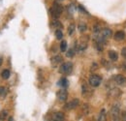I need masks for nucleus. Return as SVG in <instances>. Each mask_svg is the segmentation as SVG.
<instances>
[{
  "label": "nucleus",
  "mask_w": 126,
  "mask_h": 121,
  "mask_svg": "<svg viewBox=\"0 0 126 121\" xmlns=\"http://www.w3.org/2000/svg\"><path fill=\"white\" fill-rule=\"evenodd\" d=\"M125 39V33L124 31L118 30L114 33V40L115 41H122Z\"/></svg>",
  "instance_id": "10"
},
{
  "label": "nucleus",
  "mask_w": 126,
  "mask_h": 121,
  "mask_svg": "<svg viewBox=\"0 0 126 121\" xmlns=\"http://www.w3.org/2000/svg\"><path fill=\"white\" fill-rule=\"evenodd\" d=\"M57 85L65 89V88L68 87V85H69V81H68V79H67L66 77H62L61 79H59V80L57 81Z\"/></svg>",
  "instance_id": "12"
},
{
  "label": "nucleus",
  "mask_w": 126,
  "mask_h": 121,
  "mask_svg": "<svg viewBox=\"0 0 126 121\" xmlns=\"http://www.w3.org/2000/svg\"><path fill=\"white\" fill-rule=\"evenodd\" d=\"M111 35H112V31L110 30V28H104L103 30L101 31V36H102L104 39L110 38Z\"/></svg>",
  "instance_id": "11"
},
{
  "label": "nucleus",
  "mask_w": 126,
  "mask_h": 121,
  "mask_svg": "<svg viewBox=\"0 0 126 121\" xmlns=\"http://www.w3.org/2000/svg\"><path fill=\"white\" fill-rule=\"evenodd\" d=\"M56 95H57V99L60 102H65L67 100V98H68V92H67V90H65L64 88L58 91Z\"/></svg>",
  "instance_id": "6"
},
{
  "label": "nucleus",
  "mask_w": 126,
  "mask_h": 121,
  "mask_svg": "<svg viewBox=\"0 0 126 121\" xmlns=\"http://www.w3.org/2000/svg\"><path fill=\"white\" fill-rule=\"evenodd\" d=\"M2 63H3V58H2V57H0V66L2 65Z\"/></svg>",
  "instance_id": "29"
},
{
  "label": "nucleus",
  "mask_w": 126,
  "mask_h": 121,
  "mask_svg": "<svg viewBox=\"0 0 126 121\" xmlns=\"http://www.w3.org/2000/svg\"><path fill=\"white\" fill-rule=\"evenodd\" d=\"M119 112H120L119 105H118V104L113 105V106H112V107H111V116H112V119H113V121H119V119H120Z\"/></svg>",
  "instance_id": "4"
},
{
  "label": "nucleus",
  "mask_w": 126,
  "mask_h": 121,
  "mask_svg": "<svg viewBox=\"0 0 126 121\" xmlns=\"http://www.w3.org/2000/svg\"><path fill=\"white\" fill-rule=\"evenodd\" d=\"M73 71V63L72 62H65L61 64L59 67V73L62 75H70Z\"/></svg>",
  "instance_id": "2"
},
{
  "label": "nucleus",
  "mask_w": 126,
  "mask_h": 121,
  "mask_svg": "<svg viewBox=\"0 0 126 121\" xmlns=\"http://www.w3.org/2000/svg\"><path fill=\"white\" fill-rule=\"evenodd\" d=\"M114 80L118 85L124 86L126 84V77L124 76H122V75H116L115 77H114Z\"/></svg>",
  "instance_id": "8"
},
{
  "label": "nucleus",
  "mask_w": 126,
  "mask_h": 121,
  "mask_svg": "<svg viewBox=\"0 0 126 121\" xmlns=\"http://www.w3.org/2000/svg\"><path fill=\"white\" fill-rule=\"evenodd\" d=\"M60 50H61L62 52L67 50V42H66V41H62V42H61V44H60Z\"/></svg>",
  "instance_id": "22"
},
{
  "label": "nucleus",
  "mask_w": 126,
  "mask_h": 121,
  "mask_svg": "<svg viewBox=\"0 0 126 121\" xmlns=\"http://www.w3.org/2000/svg\"><path fill=\"white\" fill-rule=\"evenodd\" d=\"M98 121H107V113H106V109L103 108L101 109L99 116H98Z\"/></svg>",
  "instance_id": "13"
},
{
  "label": "nucleus",
  "mask_w": 126,
  "mask_h": 121,
  "mask_svg": "<svg viewBox=\"0 0 126 121\" xmlns=\"http://www.w3.org/2000/svg\"><path fill=\"white\" fill-rule=\"evenodd\" d=\"M10 75H11V73H10V70H8V69H5V70L2 72V74H1V76H2V78H4V79H8V78L10 77Z\"/></svg>",
  "instance_id": "15"
},
{
  "label": "nucleus",
  "mask_w": 126,
  "mask_h": 121,
  "mask_svg": "<svg viewBox=\"0 0 126 121\" xmlns=\"http://www.w3.org/2000/svg\"><path fill=\"white\" fill-rule=\"evenodd\" d=\"M120 119L122 121H126V110L125 111H123L122 113H121V116H120Z\"/></svg>",
  "instance_id": "25"
},
{
  "label": "nucleus",
  "mask_w": 126,
  "mask_h": 121,
  "mask_svg": "<svg viewBox=\"0 0 126 121\" xmlns=\"http://www.w3.org/2000/svg\"><path fill=\"white\" fill-rule=\"evenodd\" d=\"M62 11H63V8L61 5H59L58 3H53V5L51 6L49 12H50V15L53 18H58L61 14H62Z\"/></svg>",
  "instance_id": "1"
},
{
  "label": "nucleus",
  "mask_w": 126,
  "mask_h": 121,
  "mask_svg": "<svg viewBox=\"0 0 126 121\" xmlns=\"http://www.w3.org/2000/svg\"><path fill=\"white\" fill-rule=\"evenodd\" d=\"M123 67H124V70L126 71V62L124 63V64H123Z\"/></svg>",
  "instance_id": "30"
},
{
  "label": "nucleus",
  "mask_w": 126,
  "mask_h": 121,
  "mask_svg": "<svg viewBox=\"0 0 126 121\" xmlns=\"http://www.w3.org/2000/svg\"><path fill=\"white\" fill-rule=\"evenodd\" d=\"M51 26H52V27H55L56 29L62 28V24H61V22H60V21H58V20H54V21H52Z\"/></svg>",
  "instance_id": "16"
},
{
  "label": "nucleus",
  "mask_w": 126,
  "mask_h": 121,
  "mask_svg": "<svg viewBox=\"0 0 126 121\" xmlns=\"http://www.w3.org/2000/svg\"><path fill=\"white\" fill-rule=\"evenodd\" d=\"M121 54H122V56L126 58V46H124L122 49H121Z\"/></svg>",
  "instance_id": "27"
},
{
  "label": "nucleus",
  "mask_w": 126,
  "mask_h": 121,
  "mask_svg": "<svg viewBox=\"0 0 126 121\" xmlns=\"http://www.w3.org/2000/svg\"><path fill=\"white\" fill-rule=\"evenodd\" d=\"M6 94H7V90H6V88H5V87H3V86H1V87H0V97H5V96H6Z\"/></svg>",
  "instance_id": "23"
},
{
  "label": "nucleus",
  "mask_w": 126,
  "mask_h": 121,
  "mask_svg": "<svg viewBox=\"0 0 126 121\" xmlns=\"http://www.w3.org/2000/svg\"><path fill=\"white\" fill-rule=\"evenodd\" d=\"M62 62H63V58L61 55H55V56H53L50 59V63H51V66L52 67H56L57 65L61 64Z\"/></svg>",
  "instance_id": "7"
},
{
  "label": "nucleus",
  "mask_w": 126,
  "mask_h": 121,
  "mask_svg": "<svg viewBox=\"0 0 126 121\" xmlns=\"http://www.w3.org/2000/svg\"><path fill=\"white\" fill-rule=\"evenodd\" d=\"M79 99H74V100H72V101L68 102V103L64 106V108H65V109H67V110H70V109H73V108L77 107V106H79Z\"/></svg>",
  "instance_id": "5"
},
{
  "label": "nucleus",
  "mask_w": 126,
  "mask_h": 121,
  "mask_svg": "<svg viewBox=\"0 0 126 121\" xmlns=\"http://www.w3.org/2000/svg\"><path fill=\"white\" fill-rule=\"evenodd\" d=\"M55 37H56V39L57 40H61L63 38V33L61 29H56L55 31Z\"/></svg>",
  "instance_id": "18"
},
{
  "label": "nucleus",
  "mask_w": 126,
  "mask_h": 121,
  "mask_svg": "<svg viewBox=\"0 0 126 121\" xmlns=\"http://www.w3.org/2000/svg\"><path fill=\"white\" fill-rule=\"evenodd\" d=\"M95 34H97V33H99L100 32V26L99 25H95L94 26V29H93Z\"/></svg>",
  "instance_id": "26"
},
{
  "label": "nucleus",
  "mask_w": 126,
  "mask_h": 121,
  "mask_svg": "<svg viewBox=\"0 0 126 121\" xmlns=\"http://www.w3.org/2000/svg\"><path fill=\"white\" fill-rule=\"evenodd\" d=\"M63 120H64V113L61 112V111H57V112H55L52 115L50 121H63Z\"/></svg>",
  "instance_id": "9"
},
{
  "label": "nucleus",
  "mask_w": 126,
  "mask_h": 121,
  "mask_svg": "<svg viewBox=\"0 0 126 121\" xmlns=\"http://www.w3.org/2000/svg\"><path fill=\"white\" fill-rule=\"evenodd\" d=\"M86 24L84 23V22H80L79 23V26H78V29H79V32H84V31L86 30Z\"/></svg>",
  "instance_id": "17"
},
{
  "label": "nucleus",
  "mask_w": 126,
  "mask_h": 121,
  "mask_svg": "<svg viewBox=\"0 0 126 121\" xmlns=\"http://www.w3.org/2000/svg\"><path fill=\"white\" fill-rule=\"evenodd\" d=\"M102 82V77L98 75H92L89 77V84L92 86V87H97L101 84Z\"/></svg>",
  "instance_id": "3"
},
{
  "label": "nucleus",
  "mask_w": 126,
  "mask_h": 121,
  "mask_svg": "<svg viewBox=\"0 0 126 121\" xmlns=\"http://www.w3.org/2000/svg\"><path fill=\"white\" fill-rule=\"evenodd\" d=\"M66 55H67V57H70V58H71V57H73V56L75 55V50H74L73 48L69 49V50L67 51V54H66Z\"/></svg>",
  "instance_id": "24"
},
{
  "label": "nucleus",
  "mask_w": 126,
  "mask_h": 121,
  "mask_svg": "<svg viewBox=\"0 0 126 121\" xmlns=\"http://www.w3.org/2000/svg\"><path fill=\"white\" fill-rule=\"evenodd\" d=\"M75 28H76L75 24H74V23H71V24L69 25V27H68V34H69V35H73V33H74V31H75Z\"/></svg>",
  "instance_id": "19"
},
{
  "label": "nucleus",
  "mask_w": 126,
  "mask_h": 121,
  "mask_svg": "<svg viewBox=\"0 0 126 121\" xmlns=\"http://www.w3.org/2000/svg\"><path fill=\"white\" fill-rule=\"evenodd\" d=\"M79 10H80V11H82V12H84V13H86V11L84 10V8H83V7L81 6V5H79Z\"/></svg>",
  "instance_id": "28"
},
{
  "label": "nucleus",
  "mask_w": 126,
  "mask_h": 121,
  "mask_svg": "<svg viewBox=\"0 0 126 121\" xmlns=\"http://www.w3.org/2000/svg\"><path fill=\"white\" fill-rule=\"evenodd\" d=\"M109 57L110 58V60L116 61L117 58H118V54H117V52L114 51V50H110V51H109Z\"/></svg>",
  "instance_id": "14"
},
{
  "label": "nucleus",
  "mask_w": 126,
  "mask_h": 121,
  "mask_svg": "<svg viewBox=\"0 0 126 121\" xmlns=\"http://www.w3.org/2000/svg\"><path fill=\"white\" fill-rule=\"evenodd\" d=\"M8 117V111L7 110H3L0 112V120H5Z\"/></svg>",
  "instance_id": "20"
},
{
  "label": "nucleus",
  "mask_w": 126,
  "mask_h": 121,
  "mask_svg": "<svg viewBox=\"0 0 126 121\" xmlns=\"http://www.w3.org/2000/svg\"><path fill=\"white\" fill-rule=\"evenodd\" d=\"M120 94H121V92H120L119 89H117V88H113V89L111 90V95H112L113 97H118Z\"/></svg>",
  "instance_id": "21"
}]
</instances>
